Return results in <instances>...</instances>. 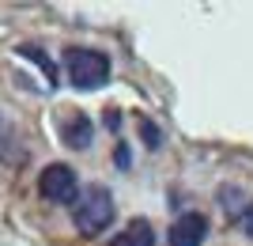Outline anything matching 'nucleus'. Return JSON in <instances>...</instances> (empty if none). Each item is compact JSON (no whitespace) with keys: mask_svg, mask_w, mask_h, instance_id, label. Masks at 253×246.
<instances>
[{"mask_svg":"<svg viewBox=\"0 0 253 246\" xmlns=\"http://www.w3.org/2000/svg\"><path fill=\"white\" fill-rule=\"evenodd\" d=\"M114 193L106 190V186H87L80 197L72 201V224L80 235H98V231H106V227L114 224Z\"/></svg>","mask_w":253,"mask_h":246,"instance_id":"1","label":"nucleus"},{"mask_svg":"<svg viewBox=\"0 0 253 246\" xmlns=\"http://www.w3.org/2000/svg\"><path fill=\"white\" fill-rule=\"evenodd\" d=\"M68 80H72L76 87H102L106 80H110V57L102 53V49H84V46H76V49H68Z\"/></svg>","mask_w":253,"mask_h":246,"instance_id":"2","label":"nucleus"},{"mask_svg":"<svg viewBox=\"0 0 253 246\" xmlns=\"http://www.w3.org/2000/svg\"><path fill=\"white\" fill-rule=\"evenodd\" d=\"M38 193L53 204H68L80 197V178L68 163H49L42 174H38Z\"/></svg>","mask_w":253,"mask_h":246,"instance_id":"3","label":"nucleus"},{"mask_svg":"<svg viewBox=\"0 0 253 246\" xmlns=\"http://www.w3.org/2000/svg\"><path fill=\"white\" fill-rule=\"evenodd\" d=\"M208 239V216L204 212H185L178 216L167 231V243L170 246H204Z\"/></svg>","mask_w":253,"mask_h":246,"instance_id":"4","label":"nucleus"},{"mask_svg":"<svg viewBox=\"0 0 253 246\" xmlns=\"http://www.w3.org/2000/svg\"><path fill=\"white\" fill-rule=\"evenodd\" d=\"M91 140H95V121L87 118V114L72 110V114H64V118H61V144H68V148H76V151H84Z\"/></svg>","mask_w":253,"mask_h":246,"instance_id":"5","label":"nucleus"},{"mask_svg":"<svg viewBox=\"0 0 253 246\" xmlns=\"http://www.w3.org/2000/svg\"><path fill=\"white\" fill-rule=\"evenodd\" d=\"M110 246H155V231L148 220H132L125 231H117Z\"/></svg>","mask_w":253,"mask_h":246,"instance_id":"6","label":"nucleus"},{"mask_svg":"<svg viewBox=\"0 0 253 246\" xmlns=\"http://www.w3.org/2000/svg\"><path fill=\"white\" fill-rule=\"evenodd\" d=\"M0 163H23V148L19 140H15V129H11V121L0 118Z\"/></svg>","mask_w":253,"mask_h":246,"instance_id":"7","label":"nucleus"},{"mask_svg":"<svg viewBox=\"0 0 253 246\" xmlns=\"http://www.w3.org/2000/svg\"><path fill=\"white\" fill-rule=\"evenodd\" d=\"M19 53H23V57H31L34 64H42V68H45V76H49V84H57V68L49 64V57H45L42 49H38V46H19Z\"/></svg>","mask_w":253,"mask_h":246,"instance_id":"8","label":"nucleus"},{"mask_svg":"<svg viewBox=\"0 0 253 246\" xmlns=\"http://www.w3.org/2000/svg\"><path fill=\"white\" fill-rule=\"evenodd\" d=\"M140 137H144V144H148V148H159V144H163V133H159L148 118H140Z\"/></svg>","mask_w":253,"mask_h":246,"instance_id":"9","label":"nucleus"},{"mask_svg":"<svg viewBox=\"0 0 253 246\" xmlns=\"http://www.w3.org/2000/svg\"><path fill=\"white\" fill-rule=\"evenodd\" d=\"M238 227H242V235H250V239H253V201L246 204V212L238 216Z\"/></svg>","mask_w":253,"mask_h":246,"instance_id":"10","label":"nucleus"}]
</instances>
